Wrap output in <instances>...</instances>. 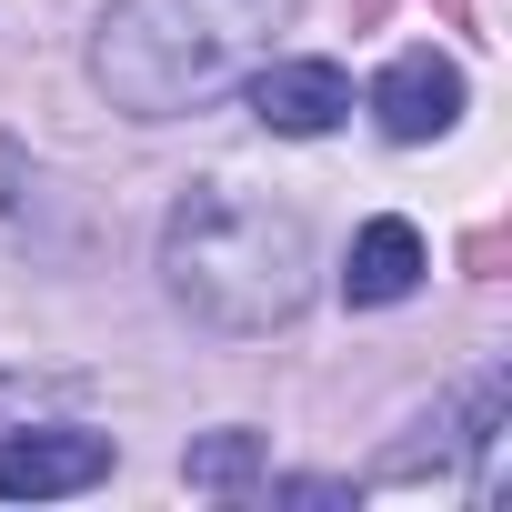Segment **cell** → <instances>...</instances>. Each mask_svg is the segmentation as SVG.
Returning <instances> with one entry per match:
<instances>
[{
    "label": "cell",
    "instance_id": "6da1fadb",
    "mask_svg": "<svg viewBox=\"0 0 512 512\" xmlns=\"http://www.w3.org/2000/svg\"><path fill=\"white\" fill-rule=\"evenodd\" d=\"M161 282L201 332H282L312 302V231L292 201H262L241 181H191L161 221Z\"/></svg>",
    "mask_w": 512,
    "mask_h": 512
},
{
    "label": "cell",
    "instance_id": "7a4b0ae2",
    "mask_svg": "<svg viewBox=\"0 0 512 512\" xmlns=\"http://www.w3.org/2000/svg\"><path fill=\"white\" fill-rule=\"evenodd\" d=\"M292 11L302 0H111L91 41V81L131 121L211 111L221 91L251 81V61H272V31Z\"/></svg>",
    "mask_w": 512,
    "mask_h": 512
},
{
    "label": "cell",
    "instance_id": "3957f363",
    "mask_svg": "<svg viewBox=\"0 0 512 512\" xmlns=\"http://www.w3.org/2000/svg\"><path fill=\"white\" fill-rule=\"evenodd\" d=\"M91 482H111V432L41 422V432L0 442V502H61V492H91Z\"/></svg>",
    "mask_w": 512,
    "mask_h": 512
},
{
    "label": "cell",
    "instance_id": "277c9868",
    "mask_svg": "<svg viewBox=\"0 0 512 512\" xmlns=\"http://www.w3.org/2000/svg\"><path fill=\"white\" fill-rule=\"evenodd\" d=\"M241 91H251V111H262V131H282V141H322L352 111V71L342 61H251Z\"/></svg>",
    "mask_w": 512,
    "mask_h": 512
},
{
    "label": "cell",
    "instance_id": "5b68a950",
    "mask_svg": "<svg viewBox=\"0 0 512 512\" xmlns=\"http://www.w3.org/2000/svg\"><path fill=\"white\" fill-rule=\"evenodd\" d=\"M372 111H382L392 141H432V131H452V121H462V61H442V51H402V61L382 71Z\"/></svg>",
    "mask_w": 512,
    "mask_h": 512
},
{
    "label": "cell",
    "instance_id": "8992f818",
    "mask_svg": "<svg viewBox=\"0 0 512 512\" xmlns=\"http://www.w3.org/2000/svg\"><path fill=\"white\" fill-rule=\"evenodd\" d=\"M422 272H432L422 231H412L402 211H382V221H362V241H352V262H342V292H352L362 312H382V302H412V292H422Z\"/></svg>",
    "mask_w": 512,
    "mask_h": 512
},
{
    "label": "cell",
    "instance_id": "52a82bcc",
    "mask_svg": "<svg viewBox=\"0 0 512 512\" xmlns=\"http://www.w3.org/2000/svg\"><path fill=\"white\" fill-rule=\"evenodd\" d=\"M181 482L191 492H241V482H262V432H201L181 452Z\"/></svg>",
    "mask_w": 512,
    "mask_h": 512
},
{
    "label": "cell",
    "instance_id": "ba28073f",
    "mask_svg": "<svg viewBox=\"0 0 512 512\" xmlns=\"http://www.w3.org/2000/svg\"><path fill=\"white\" fill-rule=\"evenodd\" d=\"M31 402H41V382H31V372H0V412H31Z\"/></svg>",
    "mask_w": 512,
    "mask_h": 512
}]
</instances>
